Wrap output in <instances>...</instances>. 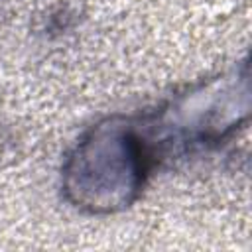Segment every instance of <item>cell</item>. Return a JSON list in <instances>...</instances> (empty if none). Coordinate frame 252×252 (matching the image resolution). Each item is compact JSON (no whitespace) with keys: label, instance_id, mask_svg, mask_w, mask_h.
Masks as SVG:
<instances>
[{"label":"cell","instance_id":"1","mask_svg":"<svg viewBox=\"0 0 252 252\" xmlns=\"http://www.w3.org/2000/svg\"><path fill=\"white\" fill-rule=\"evenodd\" d=\"M152 163L134 118H104L87 130L67 156L63 193L81 211L116 213L138 199Z\"/></svg>","mask_w":252,"mask_h":252}]
</instances>
